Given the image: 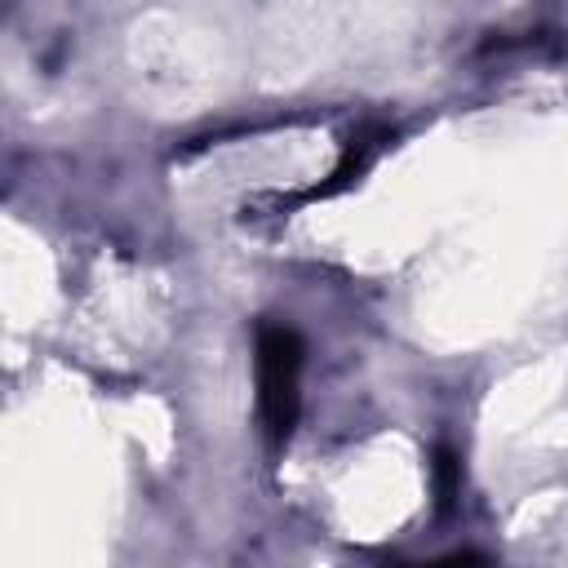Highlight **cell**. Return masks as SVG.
I'll return each instance as SVG.
<instances>
[{
  "label": "cell",
  "instance_id": "6da1fadb",
  "mask_svg": "<svg viewBox=\"0 0 568 568\" xmlns=\"http://www.w3.org/2000/svg\"><path fill=\"white\" fill-rule=\"evenodd\" d=\"M302 364H306V346L297 328L280 320H262L253 337V373H257V413L275 444H284L297 426Z\"/></svg>",
  "mask_w": 568,
  "mask_h": 568
},
{
  "label": "cell",
  "instance_id": "7a4b0ae2",
  "mask_svg": "<svg viewBox=\"0 0 568 568\" xmlns=\"http://www.w3.org/2000/svg\"><path fill=\"white\" fill-rule=\"evenodd\" d=\"M430 470H435V497H439V510H453V501H457V493H462V462H457V453H453L448 444L435 448Z\"/></svg>",
  "mask_w": 568,
  "mask_h": 568
}]
</instances>
